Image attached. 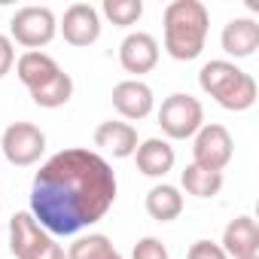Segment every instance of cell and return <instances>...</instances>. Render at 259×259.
<instances>
[{
    "label": "cell",
    "mask_w": 259,
    "mask_h": 259,
    "mask_svg": "<svg viewBox=\"0 0 259 259\" xmlns=\"http://www.w3.org/2000/svg\"><path fill=\"white\" fill-rule=\"evenodd\" d=\"M31 98H34V104H37V107H46V110L64 107V104L73 98V79H70V73L58 70L49 82H43V85L31 89Z\"/></svg>",
    "instance_id": "19"
},
{
    "label": "cell",
    "mask_w": 259,
    "mask_h": 259,
    "mask_svg": "<svg viewBox=\"0 0 259 259\" xmlns=\"http://www.w3.org/2000/svg\"><path fill=\"white\" fill-rule=\"evenodd\" d=\"M101 10H104V16L116 28H132L144 16V4H141V0H104Z\"/></svg>",
    "instance_id": "21"
},
{
    "label": "cell",
    "mask_w": 259,
    "mask_h": 259,
    "mask_svg": "<svg viewBox=\"0 0 259 259\" xmlns=\"http://www.w3.org/2000/svg\"><path fill=\"white\" fill-rule=\"evenodd\" d=\"M186 259H229V256L223 253V247H220V244H213V241L201 238V241H195V244L189 247Z\"/></svg>",
    "instance_id": "23"
},
{
    "label": "cell",
    "mask_w": 259,
    "mask_h": 259,
    "mask_svg": "<svg viewBox=\"0 0 259 259\" xmlns=\"http://www.w3.org/2000/svg\"><path fill=\"white\" fill-rule=\"evenodd\" d=\"M223 52L232 55V58H250L256 49H259V25L253 19H232L226 28H223Z\"/></svg>",
    "instance_id": "14"
},
{
    "label": "cell",
    "mask_w": 259,
    "mask_h": 259,
    "mask_svg": "<svg viewBox=\"0 0 259 259\" xmlns=\"http://www.w3.org/2000/svg\"><path fill=\"white\" fill-rule=\"evenodd\" d=\"M34 259H67V253H64V247H61V244L49 241V244H46V247L34 256Z\"/></svg>",
    "instance_id": "25"
},
{
    "label": "cell",
    "mask_w": 259,
    "mask_h": 259,
    "mask_svg": "<svg viewBox=\"0 0 259 259\" xmlns=\"http://www.w3.org/2000/svg\"><path fill=\"white\" fill-rule=\"evenodd\" d=\"M58 70H61L58 61H55L49 52H43V49L25 52V55H19V61H16V76L22 79V85H28V92L37 89V85H43V82H49Z\"/></svg>",
    "instance_id": "16"
},
{
    "label": "cell",
    "mask_w": 259,
    "mask_h": 259,
    "mask_svg": "<svg viewBox=\"0 0 259 259\" xmlns=\"http://www.w3.org/2000/svg\"><path fill=\"white\" fill-rule=\"evenodd\" d=\"M67 259H122V253L110 244L107 235H85L70 244Z\"/></svg>",
    "instance_id": "20"
},
{
    "label": "cell",
    "mask_w": 259,
    "mask_h": 259,
    "mask_svg": "<svg viewBox=\"0 0 259 259\" xmlns=\"http://www.w3.org/2000/svg\"><path fill=\"white\" fill-rule=\"evenodd\" d=\"M132 259H171V256H168V247L159 238H141L132 250Z\"/></svg>",
    "instance_id": "22"
},
{
    "label": "cell",
    "mask_w": 259,
    "mask_h": 259,
    "mask_svg": "<svg viewBox=\"0 0 259 259\" xmlns=\"http://www.w3.org/2000/svg\"><path fill=\"white\" fill-rule=\"evenodd\" d=\"M223 253L232 259H259V226L253 217H235L223 232Z\"/></svg>",
    "instance_id": "12"
},
{
    "label": "cell",
    "mask_w": 259,
    "mask_h": 259,
    "mask_svg": "<svg viewBox=\"0 0 259 259\" xmlns=\"http://www.w3.org/2000/svg\"><path fill=\"white\" fill-rule=\"evenodd\" d=\"M235 144L229 128L220 122H204L195 135V147H192V165H201L207 171H223L232 162Z\"/></svg>",
    "instance_id": "6"
},
{
    "label": "cell",
    "mask_w": 259,
    "mask_h": 259,
    "mask_svg": "<svg viewBox=\"0 0 259 259\" xmlns=\"http://www.w3.org/2000/svg\"><path fill=\"white\" fill-rule=\"evenodd\" d=\"M135 159H138V171L144 177H165L171 168H174V147L162 138H147L144 144H138L135 150Z\"/></svg>",
    "instance_id": "15"
},
{
    "label": "cell",
    "mask_w": 259,
    "mask_h": 259,
    "mask_svg": "<svg viewBox=\"0 0 259 259\" xmlns=\"http://www.w3.org/2000/svg\"><path fill=\"white\" fill-rule=\"evenodd\" d=\"M116 201V174L92 150L70 147L55 153L34 177L31 217L49 235H76L107 217Z\"/></svg>",
    "instance_id": "1"
},
{
    "label": "cell",
    "mask_w": 259,
    "mask_h": 259,
    "mask_svg": "<svg viewBox=\"0 0 259 259\" xmlns=\"http://www.w3.org/2000/svg\"><path fill=\"white\" fill-rule=\"evenodd\" d=\"M0 150H4V156L13 165L28 168L40 162V156L46 153V135L34 122H13L4 132V138H0Z\"/></svg>",
    "instance_id": "7"
},
{
    "label": "cell",
    "mask_w": 259,
    "mask_h": 259,
    "mask_svg": "<svg viewBox=\"0 0 259 259\" xmlns=\"http://www.w3.org/2000/svg\"><path fill=\"white\" fill-rule=\"evenodd\" d=\"M58 28L70 46H79V49L92 46L101 37V13L92 4H73V7H67Z\"/></svg>",
    "instance_id": "9"
},
{
    "label": "cell",
    "mask_w": 259,
    "mask_h": 259,
    "mask_svg": "<svg viewBox=\"0 0 259 259\" xmlns=\"http://www.w3.org/2000/svg\"><path fill=\"white\" fill-rule=\"evenodd\" d=\"M159 125L171 141H186L195 138L198 128L204 125V107L192 95H171L159 107Z\"/></svg>",
    "instance_id": "4"
},
{
    "label": "cell",
    "mask_w": 259,
    "mask_h": 259,
    "mask_svg": "<svg viewBox=\"0 0 259 259\" xmlns=\"http://www.w3.org/2000/svg\"><path fill=\"white\" fill-rule=\"evenodd\" d=\"M95 147H101L113 159H128L138 150V128L132 122H116V119L101 122L95 128Z\"/></svg>",
    "instance_id": "13"
},
{
    "label": "cell",
    "mask_w": 259,
    "mask_h": 259,
    "mask_svg": "<svg viewBox=\"0 0 259 259\" xmlns=\"http://www.w3.org/2000/svg\"><path fill=\"white\" fill-rule=\"evenodd\" d=\"M55 34H58V22L49 7H22L10 22V40L22 43L28 52H37L40 46L52 43Z\"/></svg>",
    "instance_id": "5"
},
{
    "label": "cell",
    "mask_w": 259,
    "mask_h": 259,
    "mask_svg": "<svg viewBox=\"0 0 259 259\" xmlns=\"http://www.w3.org/2000/svg\"><path fill=\"white\" fill-rule=\"evenodd\" d=\"M165 49L174 61H195L204 49L210 16L201 0H174L165 7Z\"/></svg>",
    "instance_id": "2"
},
{
    "label": "cell",
    "mask_w": 259,
    "mask_h": 259,
    "mask_svg": "<svg viewBox=\"0 0 259 259\" xmlns=\"http://www.w3.org/2000/svg\"><path fill=\"white\" fill-rule=\"evenodd\" d=\"M49 232L31 217V210H19L10 220V253L16 259H34L46 244H49Z\"/></svg>",
    "instance_id": "8"
},
{
    "label": "cell",
    "mask_w": 259,
    "mask_h": 259,
    "mask_svg": "<svg viewBox=\"0 0 259 259\" xmlns=\"http://www.w3.org/2000/svg\"><path fill=\"white\" fill-rule=\"evenodd\" d=\"M119 64L128 73H150L159 64V43L153 34L138 31V34H128L119 46Z\"/></svg>",
    "instance_id": "11"
},
{
    "label": "cell",
    "mask_w": 259,
    "mask_h": 259,
    "mask_svg": "<svg viewBox=\"0 0 259 259\" xmlns=\"http://www.w3.org/2000/svg\"><path fill=\"white\" fill-rule=\"evenodd\" d=\"M198 85L204 95H210L220 107L232 113H244L256 104V79L223 58L207 61L198 70Z\"/></svg>",
    "instance_id": "3"
},
{
    "label": "cell",
    "mask_w": 259,
    "mask_h": 259,
    "mask_svg": "<svg viewBox=\"0 0 259 259\" xmlns=\"http://www.w3.org/2000/svg\"><path fill=\"white\" fill-rule=\"evenodd\" d=\"M113 107L122 119H147L156 107V98H153V89L141 79H122L116 89H113Z\"/></svg>",
    "instance_id": "10"
},
{
    "label": "cell",
    "mask_w": 259,
    "mask_h": 259,
    "mask_svg": "<svg viewBox=\"0 0 259 259\" xmlns=\"http://www.w3.org/2000/svg\"><path fill=\"white\" fill-rule=\"evenodd\" d=\"M180 183L195 198H213L223 189V171H207L201 165H186L180 174Z\"/></svg>",
    "instance_id": "18"
},
{
    "label": "cell",
    "mask_w": 259,
    "mask_h": 259,
    "mask_svg": "<svg viewBox=\"0 0 259 259\" xmlns=\"http://www.w3.org/2000/svg\"><path fill=\"white\" fill-rule=\"evenodd\" d=\"M147 213L159 223H171L183 213V195L177 186H168V183H159L147 192Z\"/></svg>",
    "instance_id": "17"
},
{
    "label": "cell",
    "mask_w": 259,
    "mask_h": 259,
    "mask_svg": "<svg viewBox=\"0 0 259 259\" xmlns=\"http://www.w3.org/2000/svg\"><path fill=\"white\" fill-rule=\"evenodd\" d=\"M16 64V46L7 34H0V76H7Z\"/></svg>",
    "instance_id": "24"
}]
</instances>
